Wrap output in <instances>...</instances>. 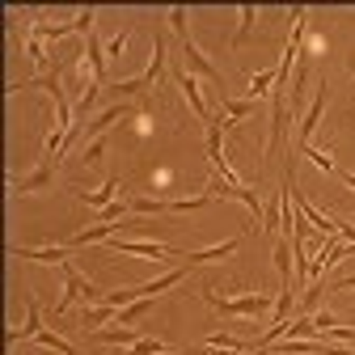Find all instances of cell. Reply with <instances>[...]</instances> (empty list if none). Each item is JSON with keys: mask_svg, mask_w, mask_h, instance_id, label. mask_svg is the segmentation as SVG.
<instances>
[{"mask_svg": "<svg viewBox=\"0 0 355 355\" xmlns=\"http://www.w3.org/2000/svg\"><path fill=\"white\" fill-rule=\"evenodd\" d=\"M203 300L216 309L220 318H229V322L262 318V313H271V309H275V300L266 296V292H245V296H216V292H203Z\"/></svg>", "mask_w": 355, "mask_h": 355, "instance_id": "1", "label": "cell"}, {"mask_svg": "<svg viewBox=\"0 0 355 355\" xmlns=\"http://www.w3.org/2000/svg\"><path fill=\"white\" fill-rule=\"evenodd\" d=\"M60 275H64V300L55 304V318H64V313H68V309H72L76 300H85V304H106V292L89 284V279L76 271L72 262H64V266H60Z\"/></svg>", "mask_w": 355, "mask_h": 355, "instance_id": "2", "label": "cell"}, {"mask_svg": "<svg viewBox=\"0 0 355 355\" xmlns=\"http://www.w3.org/2000/svg\"><path fill=\"white\" fill-rule=\"evenodd\" d=\"M94 17H98V9H80V13H76L72 21H64V26H42V21H34L30 34L42 38V42H60V38H68V34H89V30H94Z\"/></svg>", "mask_w": 355, "mask_h": 355, "instance_id": "3", "label": "cell"}, {"mask_svg": "<svg viewBox=\"0 0 355 355\" xmlns=\"http://www.w3.org/2000/svg\"><path fill=\"white\" fill-rule=\"evenodd\" d=\"M326 102H330V85L322 80L318 94H313V102H309V110H304L300 123H296V148H309V140H313V131H318V123H322V114H326Z\"/></svg>", "mask_w": 355, "mask_h": 355, "instance_id": "4", "label": "cell"}, {"mask_svg": "<svg viewBox=\"0 0 355 355\" xmlns=\"http://www.w3.org/2000/svg\"><path fill=\"white\" fill-rule=\"evenodd\" d=\"M173 80H178V89H182V98H187V106L195 110V119H199V123L207 127V123H211V106H207V98H203V89H199V76L182 68V72H173Z\"/></svg>", "mask_w": 355, "mask_h": 355, "instance_id": "5", "label": "cell"}, {"mask_svg": "<svg viewBox=\"0 0 355 355\" xmlns=\"http://www.w3.org/2000/svg\"><path fill=\"white\" fill-rule=\"evenodd\" d=\"M51 178H55V161H47V157H42V161H38L30 173H21V178L13 173V178H9V191H13V195H30V191L51 187Z\"/></svg>", "mask_w": 355, "mask_h": 355, "instance_id": "6", "label": "cell"}, {"mask_svg": "<svg viewBox=\"0 0 355 355\" xmlns=\"http://www.w3.org/2000/svg\"><path fill=\"white\" fill-rule=\"evenodd\" d=\"M182 51H187V72H195V76H207L211 85H220V89H225V72H220L199 47H195V38H182Z\"/></svg>", "mask_w": 355, "mask_h": 355, "instance_id": "7", "label": "cell"}, {"mask_svg": "<svg viewBox=\"0 0 355 355\" xmlns=\"http://www.w3.org/2000/svg\"><path fill=\"white\" fill-rule=\"evenodd\" d=\"M38 334H42V304H38V296H26V322L9 330V347H17L26 338H38Z\"/></svg>", "mask_w": 355, "mask_h": 355, "instance_id": "8", "label": "cell"}, {"mask_svg": "<svg viewBox=\"0 0 355 355\" xmlns=\"http://www.w3.org/2000/svg\"><path fill=\"white\" fill-rule=\"evenodd\" d=\"M76 199H80V203H89L94 211H102V207H110V203H119V199H123V182H119V178H106L98 191H76Z\"/></svg>", "mask_w": 355, "mask_h": 355, "instance_id": "9", "label": "cell"}, {"mask_svg": "<svg viewBox=\"0 0 355 355\" xmlns=\"http://www.w3.org/2000/svg\"><path fill=\"white\" fill-rule=\"evenodd\" d=\"M9 258H30V262L64 266V262H68V245H42V250H21V245H9Z\"/></svg>", "mask_w": 355, "mask_h": 355, "instance_id": "10", "label": "cell"}, {"mask_svg": "<svg viewBox=\"0 0 355 355\" xmlns=\"http://www.w3.org/2000/svg\"><path fill=\"white\" fill-rule=\"evenodd\" d=\"M110 250H119V254H136V258H148V262H165V258H173L165 245H157V241H110Z\"/></svg>", "mask_w": 355, "mask_h": 355, "instance_id": "11", "label": "cell"}, {"mask_svg": "<svg viewBox=\"0 0 355 355\" xmlns=\"http://www.w3.org/2000/svg\"><path fill=\"white\" fill-rule=\"evenodd\" d=\"M85 64H89V72H94V80L98 85H106V42L89 30V47H85Z\"/></svg>", "mask_w": 355, "mask_h": 355, "instance_id": "12", "label": "cell"}, {"mask_svg": "<svg viewBox=\"0 0 355 355\" xmlns=\"http://www.w3.org/2000/svg\"><path fill=\"white\" fill-rule=\"evenodd\" d=\"M94 338H98V343H106V347H136V343H140V338H148V334H144V326H136V330L119 326V330H94Z\"/></svg>", "mask_w": 355, "mask_h": 355, "instance_id": "13", "label": "cell"}, {"mask_svg": "<svg viewBox=\"0 0 355 355\" xmlns=\"http://www.w3.org/2000/svg\"><path fill=\"white\" fill-rule=\"evenodd\" d=\"M237 245H241V241L233 237V241H225V245H211V250H199V254H178V258H182V266H203V262H220V258H229Z\"/></svg>", "mask_w": 355, "mask_h": 355, "instance_id": "14", "label": "cell"}, {"mask_svg": "<svg viewBox=\"0 0 355 355\" xmlns=\"http://www.w3.org/2000/svg\"><path fill=\"white\" fill-rule=\"evenodd\" d=\"M114 318H119V309H114V304H94V309H85V313H80V330L94 334V330H102V326L114 322Z\"/></svg>", "mask_w": 355, "mask_h": 355, "instance_id": "15", "label": "cell"}, {"mask_svg": "<svg viewBox=\"0 0 355 355\" xmlns=\"http://www.w3.org/2000/svg\"><path fill=\"white\" fill-rule=\"evenodd\" d=\"M140 76H144V85H148V89L165 76V42H161V38H153V60H148V68H144Z\"/></svg>", "mask_w": 355, "mask_h": 355, "instance_id": "16", "label": "cell"}, {"mask_svg": "<svg viewBox=\"0 0 355 355\" xmlns=\"http://www.w3.org/2000/svg\"><path fill=\"white\" fill-rule=\"evenodd\" d=\"M216 110H220V114H229L233 123H241V119H250V114H254V102H250V98H220V102H216Z\"/></svg>", "mask_w": 355, "mask_h": 355, "instance_id": "17", "label": "cell"}, {"mask_svg": "<svg viewBox=\"0 0 355 355\" xmlns=\"http://www.w3.org/2000/svg\"><path fill=\"white\" fill-rule=\"evenodd\" d=\"M153 300L157 296H140V300H131L127 309H119V318H114V326H131V322H140L148 309H153Z\"/></svg>", "mask_w": 355, "mask_h": 355, "instance_id": "18", "label": "cell"}, {"mask_svg": "<svg viewBox=\"0 0 355 355\" xmlns=\"http://www.w3.org/2000/svg\"><path fill=\"white\" fill-rule=\"evenodd\" d=\"M34 343H38V347H47V351H60V355H85V351H76V347H72L60 330H42Z\"/></svg>", "mask_w": 355, "mask_h": 355, "instance_id": "19", "label": "cell"}, {"mask_svg": "<svg viewBox=\"0 0 355 355\" xmlns=\"http://www.w3.org/2000/svg\"><path fill=\"white\" fill-rule=\"evenodd\" d=\"M275 76H279V68H266V72H254V76H250V102H258L262 94H271V89H275Z\"/></svg>", "mask_w": 355, "mask_h": 355, "instance_id": "20", "label": "cell"}, {"mask_svg": "<svg viewBox=\"0 0 355 355\" xmlns=\"http://www.w3.org/2000/svg\"><path fill=\"white\" fill-rule=\"evenodd\" d=\"M127 203H131V216H161V211H169L165 199H148V195H136V199H127Z\"/></svg>", "mask_w": 355, "mask_h": 355, "instance_id": "21", "label": "cell"}, {"mask_svg": "<svg viewBox=\"0 0 355 355\" xmlns=\"http://www.w3.org/2000/svg\"><path fill=\"white\" fill-rule=\"evenodd\" d=\"M237 17H241V26H237V34H233V51L241 47V42H245V34L254 30V21H258V9H254V5H241V9H237Z\"/></svg>", "mask_w": 355, "mask_h": 355, "instance_id": "22", "label": "cell"}, {"mask_svg": "<svg viewBox=\"0 0 355 355\" xmlns=\"http://www.w3.org/2000/svg\"><path fill=\"white\" fill-rule=\"evenodd\" d=\"M284 338H322V334H318L313 318H296V322L284 326Z\"/></svg>", "mask_w": 355, "mask_h": 355, "instance_id": "23", "label": "cell"}, {"mask_svg": "<svg viewBox=\"0 0 355 355\" xmlns=\"http://www.w3.org/2000/svg\"><path fill=\"white\" fill-rule=\"evenodd\" d=\"M300 157H309V161H313L322 173H338V165H334V157H330V148H313V144H309V148H300Z\"/></svg>", "mask_w": 355, "mask_h": 355, "instance_id": "24", "label": "cell"}, {"mask_svg": "<svg viewBox=\"0 0 355 355\" xmlns=\"http://www.w3.org/2000/svg\"><path fill=\"white\" fill-rule=\"evenodd\" d=\"M26 55L34 60V68H42V72H47V42H42V38H34L30 30H26Z\"/></svg>", "mask_w": 355, "mask_h": 355, "instance_id": "25", "label": "cell"}, {"mask_svg": "<svg viewBox=\"0 0 355 355\" xmlns=\"http://www.w3.org/2000/svg\"><path fill=\"white\" fill-rule=\"evenodd\" d=\"M165 203H169V211H199V207L211 203V195L203 191V195H191V199H165Z\"/></svg>", "mask_w": 355, "mask_h": 355, "instance_id": "26", "label": "cell"}, {"mask_svg": "<svg viewBox=\"0 0 355 355\" xmlns=\"http://www.w3.org/2000/svg\"><path fill=\"white\" fill-rule=\"evenodd\" d=\"M161 351H169V347H165L161 338H140L136 347H123L119 355H161Z\"/></svg>", "mask_w": 355, "mask_h": 355, "instance_id": "27", "label": "cell"}, {"mask_svg": "<svg viewBox=\"0 0 355 355\" xmlns=\"http://www.w3.org/2000/svg\"><path fill=\"white\" fill-rule=\"evenodd\" d=\"M165 21L173 26V34H178V38H191V30H187V9H182V5H173V9L165 13Z\"/></svg>", "mask_w": 355, "mask_h": 355, "instance_id": "28", "label": "cell"}, {"mask_svg": "<svg viewBox=\"0 0 355 355\" xmlns=\"http://www.w3.org/2000/svg\"><path fill=\"white\" fill-rule=\"evenodd\" d=\"M102 157H106V136H98V140L85 144V165H98Z\"/></svg>", "mask_w": 355, "mask_h": 355, "instance_id": "29", "label": "cell"}, {"mask_svg": "<svg viewBox=\"0 0 355 355\" xmlns=\"http://www.w3.org/2000/svg\"><path fill=\"white\" fill-rule=\"evenodd\" d=\"M313 326H318V334H326V330H334L338 322H334V313H330V309H318V313H313Z\"/></svg>", "mask_w": 355, "mask_h": 355, "instance_id": "30", "label": "cell"}, {"mask_svg": "<svg viewBox=\"0 0 355 355\" xmlns=\"http://www.w3.org/2000/svg\"><path fill=\"white\" fill-rule=\"evenodd\" d=\"M123 47H127V30H119L110 42H106V60H114V55H123Z\"/></svg>", "mask_w": 355, "mask_h": 355, "instance_id": "31", "label": "cell"}, {"mask_svg": "<svg viewBox=\"0 0 355 355\" xmlns=\"http://www.w3.org/2000/svg\"><path fill=\"white\" fill-rule=\"evenodd\" d=\"M322 300V279H313V288H304V309H313Z\"/></svg>", "mask_w": 355, "mask_h": 355, "instance_id": "32", "label": "cell"}, {"mask_svg": "<svg viewBox=\"0 0 355 355\" xmlns=\"http://www.w3.org/2000/svg\"><path fill=\"white\" fill-rule=\"evenodd\" d=\"M330 334H334V338H338L343 347H355V330H347V326H334Z\"/></svg>", "mask_w": 355, "mask_h": 355, "instance_id": "33", "label": "cell"}, {"mask_svg": "<svg viewBox=\"0 0 355 355\" xmlns=\"http://www.w3.org/2000/svg\"><path fill=\"white\" fill-rule=\"evenodd\" d=\"M334 288H338V292H355V275H343V279H338Z\"/></svg>", "mask_w": 355, "mask_h": 355, "instance_id": "34", "label": "cell"}, {"mask_svg": "<svg viewBox=\"0 0 355 355\" xmlns=\"http://www.w3.org/2000/svg\"><path fill=\"white\" fill-rule=\"evenodd\" d=\"M338 178H343V187H347V191H355V173H351V169H338Z\"/></svg>", "mask_w": 355, "mask_h": 355, "instance_id": "35", "label": "cell"}, {"mask_svg": "<svg viewBox=\"0 0 355 355\" xmlns=\"http://www.w3.org/2000/svg\"><path fill=\"white\" fill-rule=\"evenodd\" d=\"M258 355H279V351H258Z\"/></svg>", "mask_w": 355, "mask_h": 355, "instance_id": "36", "label": "cell"}, {"mask_svg": "<svg viewBox=\"0 0 355 355\" xmlns=\"http://www.w3.org/2000/svg\"><path fill=\"white\" fill-rule=\"evenodd\" d=\"M351 80H355V64H351Z\"/></svg>", "mask_w": 355, "mask_h": 355, "instance_id": "37", "label": "cell"}]
</instances>
